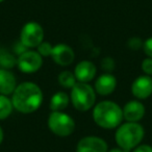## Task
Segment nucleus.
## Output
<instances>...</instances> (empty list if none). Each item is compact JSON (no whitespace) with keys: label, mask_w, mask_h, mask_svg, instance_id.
<instances>
[{"label":"nucleus","mask_w":152,"mask_h":152,"mask_svg":"<svg viewBox=\"0 0 152 152\" xmlns=\"http://www.w3.org/2000/svg\"><path fill=\"white\" fill-rule=\"evenodd\" d=\"M43 93L37 83L25 81L17 86L12 94L14 108L22 114H31L41 106Z\"/></svg>","instance_id":"obj_1"},{"label":"nucleus","mask_w":152,"mask_h":152,"mask_svg":"<svg viewBox=\"0 0 152 152\" xmlns=\"http://www.w3.org/2000/svg\"><path fill=\"white\" fill-rule=\"evenodd\" d=\"M94 122L104 129H114L120 126L123 120V110L113 101H101L93 110Z\"/></svg>","instance_id":"obj_2"},{"label":"nucleus","mask_w":152,"mask_h":152,"mask_svg":"<svg viewBox=\"0 0 152 152\" xmlns=\"http://www.w3.org/2000/svg\"><path fill=\"white\" fill-rule=\"evenodd\" d=\"M145 130L137 122H127L118 127L115 134L117 145L124 152H130L141 144Z\"/></svg>","instance_id":"obj_3"},{"label":"nucleus","mask_w":152,"mask_h":152,"mask_svg":"<svg viewBox=\"0 0 152 152\" xmlns=\"http://www.w3.org/2000/svg\"><path fill=\"white\" fill-rule=\"evenodd\" d=\"M73 106L79 112H87L95 104L96 94L94 89L86 83H76L70 94Z\"/></svg>","instance_id":"obj_4"},{"label":"nucleus","mask_w":152,"mask_h":152,"mask_svg":"<svg viewBox=\"0 0 152 152\" xmlns=\"http://www.w3.org/2000/svg\"><path fill=\"white\" fill-rule=\"evenodd\" d=\"M47 124L49 129L57 137H69L75 130L73 118L63 112H51Z\"/></svg>","instance_id":"obj_5"},{"label":"nucleus","mask_w":152,"mask_h":152,"mask_svg":"<svg viewBox=\"0 0 152 152\" xmlns=\"http://www.w3.org/2000/svg\"><path fill=\"white\" fill-rule=\"evenodd\" d=\"M44 40V29L37 22H28L22 27L20 43L27 48H37Z\"/></svg>","instance_id":"obj_6"},{"label":"nucleus","mask_w":152,"mask_h":152,"mask_svg":"<svg viewBox=\"0 0 152 152\" xmlns=\"http://www.w3.org/2000/svg\"><path fill=\"white\" fill-rule=\"evenodd\" d=\"M43 65V57L38 51L25 50L17 58V66L23 73H34Z\"/></svg>","instance_id":"obj_7"},{"label":"nucleus","mask_w":152,"mask_h":152,"mask_svg":"<svg viewBox=\"0 0 152 152\" xmlns=\"http://www.w3.org/2000/svg\"><path fill=\"white\" fill-rule=\"evenodd\" d=\"M107 144L98 137H85L76 146V152H107Z\"/></svg>","instance_id":"obj_8"},{"label":"nucleus","mask_w":152,"mask_h":152,"mask_svg":"<svg viewBox=\"0 0 152 152\" xmlns=\"http://www.w3.org/2000/svg\"><path fill=\"white\" fill-rule=\"evenodd\" d=\"M131 93L137 99H146L152 95V78L148 75L139 76L131 85Z\"/></svg>","instance_id":"obj_9"},{"label":"nucleus","mask_w":152,"mask_h":152,"mask_svg":"<svg viewBox=\"0 0 152 152\" xmlns=\"http://www.w3.org/2000/svg\"><path fill=\"white\" fill-rule=\"evenodd\" d=\"M53 61L59 66H69L74 61L75 53L73 49L66 44H57L53 46V50L51 53Z\"/></svg>","instance_id":"obj_10"},{"label":"nucleus","mask_w":152,"mask_h":152,"mask_svg":"<svg viewBox=\"0 0 152 152\" xmlns=\"http://www.w3.org/2000/svg\"><path fill=\"white\" fill-rule=\"evenodd\" d=\"M123 119L127 122H139L145 116V105L139 100H130L124 105Z\"/></svg>","instance_id":"obj_11"},{"label":"nucleus","mask_w":152,"mask_h":152,"mask_svg":"<svg viewBox=\"0 0 152 152\" xmlns=\"http://www.w3.org/2000/svg\"><path fill=\"white\" fill-rule=\"evenodd\" d=\"M97 73L96 66L90 61H83L77 64L75 70H74V75H75L76 80L79 83H86L93 80Z\"/></svg>","instance_id":"obj_12"},{"label":"nucleus","mask_w":152,"mask_h":152,"mask_svg":"<svg viewBox=\"0 0 152 152\" xmlns=\"http://www.w3.org/2000/svg\"><path fill=\"white\" fill-rule=\"evenodd\" d=\"M117 88V79L114 75L105 73L100 75L95 83V91L101 96L110 95Z\"/></svg>","instance_id":"obj_13"},{"label":"nucleus","mask_w":152,"mask_h":152,"mask_svg":"<svg viewBox=\"0 0 152 152\" xmlns=\"http://www.w3.org/2000/svg\"><path fill=\"white\" fill-rule=\"evenodd\" d=\"M16 88L17 81L15 75L7 69H0V95H12Z\"/></svg>","instance_id":"obj_14"},{"label":"nucleus","mask_w":152,"mask_h":152,"mask_svg":"<svg viewBox=\"0 0 152 152\" xmlns=\"http://www.w3.org/2000/svg\"><path fill=\"white\" fill-rule=\"evenodd\" d=\"M70 97L65 92H56L50 99V110L52 112H63L68 106Z\"/></svg>","instance_id":"obj_15"},{"label":"nucleus","mask_w":152,"mask_h":152,"mask_svg":"<svg viewBox=\"0 0 152 152\" xmlns=\"http://www.w3.org/2000/svg\"><path fill=\"white\" fill-rule=\"evenodd\" d=\"M14 105L7 96L0 95V120H5L13 113Z\"/></svg>","instance_id":"obj_16"},{"label":"nucleus","mask_w":152,"mask_h":152,"mask_svg":"<svg viewBox=\"0 0 152 152\" xmlns=\"http://www.w3.org/2000/svg\"><path fill=\"white\" fill-rule=\"evenodd\" d=\"M17 65V58L5 49H0V69H12Z\"/></svg>","instance_id":"obj_17"},{"label":"nucleus","mask_w":152,"mask_h":152,"mask_svg":"<svg viewBox=\"0 0 152 152\" xmlns=\"http://www.w3.org/2000/svg\"><path fill=\"white\" fill-rule=\"evenodd\" d=\"M58 83L61 87L66 89H72L76 83V78L74 73L70 71H63L58 75Z\"/></svg>","instance_id":"obj_18"},{"label":"nucleus","mask_w":152,"mask_h":152,"mask_svg":"<svg viewBox=\"0 0 152 152\" xmlns=\"http://www.w3.org/2000/svg\"><path fill=\"white\" fill-rule=\"evenodd\" d=\"M37 49H38V52L41 54V56L46 57V56H50L51 55L52 50H53V46L49 42H44V41H43V42L37 47Z\"/></svg>","instance_id":"obj_19"},{"label":"nucleus","mask_w":152,"mask_h":152,"mask_svg":"<svg viewBox=\"0 0 152 152\" xmlns=\"http://www.w3.org/2000/svg\"><path fill=\"white\" fill-rule=\"evenodd\" d=\"M142 70L145 73V75H152V58L147 57V58H145L142 61Z\"/></svg>","instance_id":"obj_20"},{"label":"nucleus","mask_w":152,"mask_h":152,"mask_svg":"<svg viewBox=\"0 0 152 152\" xmlns=\"http://www.w3.org/2000/svg\"><path fill=\"white\" fill-rule=\"evenodd\" d=\"M143 46V43L139 38H131L128 41V47L132 50H137Z\"/></svg>","instance_id":"obj_21"},{"label":"nucleus","mask_w":152,"mask_h":152,"mask_svg":"<svg viewBox=\"0 0 152 152\" xmlns=\"http://www.w3.org/2000/svg\"><path fill=\"white\" fill-rule=\"evenodd\" d=\"M101 66L105 71H112L115 67V63L113 61V58L110 57H105L103 58V61H101Z\"/></svg>","instance_id":"obj_22"},{"label":"nucleus","mask_w":152,"mask_h":152,"mask_svg":"<svg viewBox=\"0 0 152 152\" xmlns=\"http://www.w3.org/2000/svg\"><path fill=\"white\" fill-rule=\"evenodd\" d=\"M143 48L145 53L148 55V57L152 58V38H149L144 42Z\"/></svg>","instance_id":"obj_23"},{"label":"nucleus","mask_w":152,"mask_h":152,"mask_svg":"<svg viewBox=\"0 0 152 152\" xmlns=\"http://www.w3.org/2000/svg\"><path fill=\"white\" fill-rule=\"evenodd\" d=\"M132 152H152V147L149 145H146V144H143V145H139L132 150Z\"/></svg>","instance_id":"obj_24"},{"label":"nucleus","mask_w":152,"mask_h":152,"mask_svg":"<svg viewBox=\"0 0 152 152\" xmlns=\"http://www.w3.org/2000/svg\"><path fill=\"white\" fill-rule=\"evenodd\" d=\"M107 152H124L122 149H120V148H113V149H110V151L107 150Z\"/></svg>","instance_id":"obj_25"},{"label":"nucleus","mask_w":152,"mask_h":152,"mask_svg":"<svg viewBox=\"0 0 152 152\" xmlns=\"http://www.w3.org/2000/svg\"><path fill=\"white\" fill-rule=\"evenodd\" d=\"M2 141H3V130L1 128V126H0V145H1Z\"/></svg>","instance_id":"obj_26"},{"label":"nucleus","mask_w":152,"mask_h":152,"mask_svg":"<svg viewBox=\"0 0 152 152\" xmlns=\"http://www.w3.org/2000/svg\"><path fill=\"white\" fill-rule=\"evenodd\" d=\"M3 1H4V0H0V3H1V2H3Z\"/></svg>","instance_id":"obj_27"}]
</instances>
